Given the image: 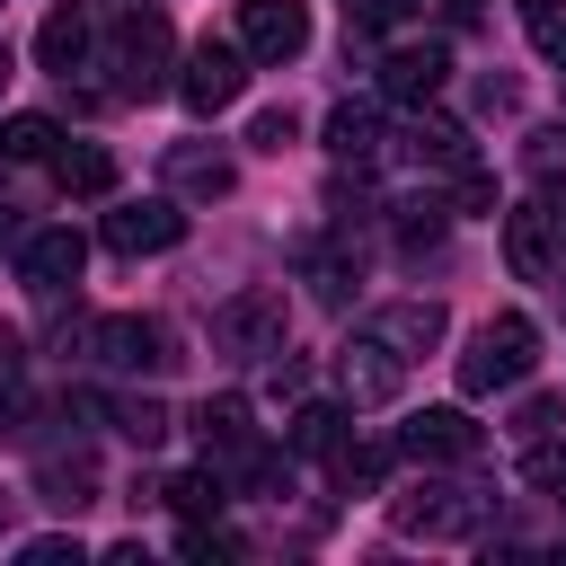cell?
<instances>
[{
	"label": "cell",
	"instance_id": "obj_1",
	"mask_svg": "<svg viewBox=\"0 0 566 566\" xmlns=\"http://www.w3.org/2000/svg\"><path fill=\"white\" fill-rule=\"evenodd\" d=\"M97 27H106V71H115V97H159L168 88V18L159 9H133V0H97Z\"/></svg>",
	"mask_w": 566,
	"mask_h": 566
},
{
	"label": "cell",
	"instance_id": "obj_2",
	"mask_svg": "<svg viewBox=\"0 0 566 566\" xmlns=\"http://www.w3.org/2000/svg\"><path fill=\"white\" fill-rule=\"evenodd\" d=\"M531 363H539V327H531L522 310H504V318H486V327L469 336V354H460V389H469V398L513 389Z\"/></svg>",
	"mask_w": 566,
	"mask_h": 566
},
{
	"label": "cell",
	"instance_id": "obj_3",
	"mask_svg": "<svg viewBox=\"0 0 566 566\" xmlns=\"http://www.w3.org/2000/svg\"><path fill=\"white\" fill-rule=\"evenodd\" d=\"M504 256L522 283H557L566 274V212L557 203H513L504 212Z\"/></svg>",
	"mask_w": 566,
	"mask_h": 566
},
{
	"label": "cell",
	"instance_id": "obj_4",
	"mask_svg": "<svg viewBox=\"0 0 566 566\" xmlns=\"http://www.w3.org/2000/svg\"><path fill=\"white\" fill-rule=\"evenodd\" d=\"M389 522L407 531V539H469L478 531V495L469 486H407V495H389Z\"/></svg>",
	"mask_w": 566,
	"mask_h": 566
},
{
	"label": "cell",
	"instance_id": "obj_5",
	"mask_svg": "<svg viewBox=\"0 0 566 566\" xmlns=\"http://www.w3.org/2000/svg\"><path fill=\"white\" fill-rule=\"evenodd\" d=\"M88 354H97L106 371H168V363H177V336H168L159 318H133V310H124V318H97V327H88Z\"/></svg>",
	"mask_w": 566,
	"mask_h": 566
},
{
	"label": "cell",
	"instance_id": "obj_6",
	"mask_svg": "<svg viewBox=\"0 0 566 566\" xmlns=\"http://www.w3.org/2000/svg\"><path fill=\"white\" fill-rule=\"evenodd\" d=\"M398 380H407V354H398L389 336H345V345H336V389H345L354 407H389Z\"/></svg>",
	"mask_w": 566,
	"mask_h": 566
},
{
	"label": "cell",
	"instance_id": "obj_7",
	"mask_svg": "<svg viewBox=\"0 0 566 566\" xmlns=\"http://www.w3.org/2000/svg\"><path fill=\"white\" fill-rule=\"evenodd\" d=\"M239 88H248V53L239 44H195L186 53V71H177V97L195 106V115H221V106H239Z\"/></svg>",
	"mask_w": 566,
	"mask_h": 566
},
{
	"label": "cell",
	"instance_id": "obj_8",
	"mask_svg": "<svg viewBox=\"0 0 566 566\" xmlns=\"http://www.w3.org/2000/svg\"><path fill=\"white\" fill-rule=\"evenodd\" d=\"M310 44V0H239V53L248 62H292Z\"/></svg>",
	"mask_w": 566,
	"mask_h": 566
},
{
	"label": "cell",
	"instance_id": "obj_9",
	"mask_svg": "<svg viewBox=\"0 0 566 566\" xmlns=\"http://www.w3.org/2000/svg\"><path fill=\"white\" fill-rule=\"evenodd\" d=\"M212 336H221L230 354H283V283H256V292L221 301Z\"/></svg>",
	"mask_w": 566,
	"mask_h": 566
},
{
	"label": "cell",
	"instance_id": "obj_10",
	"mask_svg": "<svg viewBox=\"0 0 566 566\" xmlns=\"http://www.w3.org/2000/svg\"><path fill=\"white\" fill-rule=\"evenodd\" d=\"M177 239H186L177 195H150V203H115V212H106V248H115V256H159V248H177Z\"/></svg>",
	"mask_w": 566,
	"mask_h": 566
},
{
	"label": "cell",
	"instance_id": "obj_11",
	"mask_svg": "<svg viewBox=\"0 0 566 566\" xmlns=\"http://www.w3.org/2000/svg\"><path fill=\"white\" fill-rule=\"evenodd\" d=\"M442 80H451V44H389L380 53V97H398V106L442 97Z\"/></svg>",
	"mask_w": 566,
	"mask_h": 566
},
{
	"label": "cell",
	"instance_id": "obj_12",
	"mask_svg": "<svg viewBox=\"0 0 566 566\" xmlns=\"http://www.w3.org/2000/svg\"><path fill=\"white\" fill-rule=\"evenodd\" d=\"M398 451H407V460H469V451H478V424H469L460 407H416V416L398 424Z\"/></svg>",
	"mask_w": 566,
	"mask_h": 566
},
{
	"label": "cell",
	"instance_id": "obj_13",
	"mask_svg": "<svg viewBox=\"0 0 566 566\" xmlns=\"http://www.w3.org/2000/svg\"><path fill=\"white\" fill-rule=\"evenodd\" d=\"M80 265H88V239H80V230H35V239H27V256H18L27 292H71V283H80Z\"/></svg>",
	"mask_w": 566,
	"mask_h": 566
},
{
	"label": "cell",
	"instance_id": "obj_14",
	"mask_svg": "<svg viewBox=\"0 0 566 566\" xmlns=\"http://www.w3.org/2000/svg\"><path fill=\"white\" fill-rule=\"evenodd\" d=\"M398 150H407L416 168H451V177H460V168L478 159V150H469V133H460L451 115H424V106L407 115V133H398Z\"/></svg>",
	"mask_w": 566,
	"mask_h": 566
},
{
	"label": "cell",
	"instance_id": "obj_15",
	"mask_svg": "<svg viewBox=\"0 0 566 566\" xmlns=\"http://www.w3.org/2000/svg\"><path fill=\"white\" fill-rule=\"evenodd\" d=\"M195 433H203V460H212V469H230L239 451H256V433H248V398H230V389L195 407Z\"/></svg>",
	"mask_w": 566,
	"mask_h": 566
},
{
	"label": "cell",
	"instance_id": "obj_16",
	"mask_svg": "<svg viewBox=\"0 0 566 566\" xmlns=\"http://www.w3.org/2000/svg\"><path fill=\"white\" fill-rule=\"evenodd\" d=\"M88 44H97V9H53V18H44V35H35V62L71 80V71L88 62Z\"/></svg>",
	"mask_w": 566,
	"mask_h": 566
},
{
	"label": "cell",
	"instance_id": "obj_17",
	"mask_svg": "<svg viewBox=\"0 0 566 566\" xmlns=\"http://www.w3.org/2000/svg\"><path fill=\"white\" fill-rule=\"evenodd\" d=\"M53 186H62V195H115V150L62 142V150H53Z\"/></svg>",
	"mask_w": 566,
	"mask_h": 566
},
{
	"label": "cell",
	"instance_id": "obj_18",
	"mask_svg": "<svg viewBox=\"0 0 566 566\" xmlns=\"http://www.w3.org/2000/svg\"><path fill=\"white\" fill-rule=\"evenodd\" d=\"M168 186H177V195H212V203H221L239 177H230V159H221V150H203V142H177V150H168Z\"/></svg>",
	"mask_w": 566,
	"mask_h": 566
},
{
	"label": "cell",
	"instance_id": "obj_19",
	"mask_svg": "<svg viewBox=\"0 0 566 566\" xmlns=\"http://www.w3.org/2000/svg\"><path fill=\"white\" fill-rule=\"evenodd\" d=\"M371 336H389L398 354H433V345H442V310H433V301H398V310H380Z\"/></svg>",
	"mask_w": 566,
	"mask_h": 566
},
{
	"label": "cell",
	"instance_id": "obj_20",
	"mask_svg": "<svg viewBox=\"0 0 566 566\" xmlns=\"http://www.w3.org/2000/svg\"><path fill=\"white\" fill-rule=\"evenodd\" d=\"M292 451H301V460H336V451H345V407H336V398H310V407L292 416Z\"/></svg>",
	"mask_w": 566,
	"mask_h": 566
},
{
	"label": "cell",
	"instance_id": "obj_21",
	"mask_svg": "<svg viewBox=\"0 0 566 566\" xmlns=\"http://www.w3.org/2000/svg\"><path fill=\"white\" fill-rule=\"evenodd\" d=\"M327 150H336V159H354V168H363V159H380V115L345 97V106L327 115Z\"/></svg>",
	"mask_w": 566,
	"mask_h": 566
},
{
	"label": "cell",
	"instance_id": "obj_22",
	"mask_svg": "<svg viewBox=\"0 0 566 566\" xmlns=\"http://www.w3.org/2000/svg\"><path fill=\"white\" fill-rule=\"evenodd\" d=\"M35 486H44V504H53V513H80V504H97V469H88L80 451H71V460H44V478H35Z\"/></svg>",
	"mask_w": 566,
	"mask_h": 566
},
{
	"label": "cell",
	"instance_id": "obj_23",
	"mask_svg": "<svg viewBox=\"0 0 566 566\" xmlns=\"http://www.w3.org/2000/svg\"><path fill=\"white\" fill-rule=\"evenodd\" d=\"M389 460H398V442H345V451H336V486H345V495H371V486L389 478Z\"/></svg>",
	"mask_w": 566,
	"mask_h": 566
},
{
	"label": "cell",
	"instance_id": "obj_24",
	"mask_svg": "<svg viewBox=\"0 0 566 566\" xmlns=\"http://www.w3.org/2000/svg\"><path fill=\"white\" fill-rule=\"evenodd\" d=\"M53 150H62L53 115H9V124H0V159H18V168H27V159H53Z\"/></svg>",
	"mask_w": 566,
	"mask_h": 566
},
{
	"label": "cell",
	"instance_id": "obj_25",
	"mask_svg": "<svg viewBox=\"0 0 566 566\" xmlns=\"http://www.w3.org/2000/svg\"><path fill=\"white\" fill-rule=\"evenodd\" d=\"M159 495H168V504H177V513H186V522H212V513H221V495H230V486H221V478H212V460H203V469H186V478H168V486H159Z\"/></svg>",
	"mask_w": 566,
	"mask_h": 566
},
{
	"label": "cell",
	"instance_id": "obj_26",
	"mask_svg": "<svg viewBox=\"0 0 566 566\" xmlns=\"http://www.w3.org/2000/svg\"><path fill=\"white\" fill-rule=\"evenodd\" d=\"M106 416H115V433H124V442H142V451L168 433V407H159V398H115Z\"/></svg>",
	"mask_w": 566,
	"mask_h": 566
},
{
	"label": "cell",
	"instance_id": "obj_27",
	"mask_svg": "<svg viewBox=\"0 0 566 566\" xmlns=\"http://www.w3.org/2000/svg\"><path fill=\"white\" fill-rule=\"evenodd\" d=\"M522 27H531V44H539L548 62H566V0H531Z\"/></svg>",
	"mask_w": 566,
	"mask_h": 566
},
{
	"label": "cell",
	"instance_id": "obj_28",
	"mask_svg": "<svg viewBox=\"0 0 566 566\" xmlns=\"http://www.w3.org/2000/svg\"><path fill=\"white\" fill-rule=\"evenodd\" d=\"M301 274H310V292H318V301H345V292H354V265H345L336 248H318V256H310Z\"/></svg>",
	"mask_w": 566,
	"mask_h": 566
},
{
	"label": "cell",
	"instance_id": "obj_29",
	"mask_svg": "<svg viewBox=\"0 0 566 566\" xmlns=\"http://www.w3.org/2000/svg\"><path fill=\"white\" fill-rule=\"evenodd\" d=\"M248 142H256V150H292V142H301V115H292V106H265V115L248 124Z\"/></svg>",
	"mask_w": 566,
	"mask_h": 566
},
{
	"label": "cell",
	"instance_id": "obj_30",
	"mask_svg": "<svg viewBox=\"0 0 566 566\" xmlns=\"http://www.w3.org/2000/svg\"><path fill=\"white\" fill-rule=\"evenodd\" d=\"M442 221H451V212H442L433 195H424V203H398V239H407V248H424V239H442Z\"/></svg>",
	"mask_w": 566,
	"mask_h": 566
},
{
	"label": "cell",
	"instance_id": "obj_31",
	"mask_svg": "<svg viewBox=\"0 0 566 566\" xmlns=\"http://www.w3.org/2000/svg\"><path fill=\"white\" fill-rule=\"evenodd\" d=\"M177 548H186L195 566H221V557H239V539H230V531H212V522H195V531H186Z\"/></svg>",
	"mask_w": 566,
	"mask_h": 566
},
{
	"label": "cell",
	"instance_id": "obj_32",
	"mask_svg": "<svg viewBox=\"0 0 566 566\" xmlns=\"http://www.w3.org/2000/svg\"><path fill=\"white\" fill-rule=\"evenodd\" d=\"M18 557H27V566H80V539H71V531H44V539H27Z\"/></svg>",
	"mask_w": 566,
	"mask_h": 566
},
{
	"label": "cell",
	"instance_id": "obj_33",
	"mask_svg": "<svg viewBox=\"0 0 566 566\" xmlns=\"http://www.w3.org/2000/svg\"><path fill=\"white\" fill-rule=\"evenodd\" d=\"M522 478H531L539 495H566V451H548V442H539V451L522 460Z\"/></svg>",
	"mask_w": 566,
	"mask_h": 566
},
{
	"label": "cell",
	"instance_id": "obj_34",
	"mask_svg": "<svg viewBox=\"0 0 566 566\" xmlns=\"http://www.w3.org/2000/svg\"><path fill=\"white\" fill-rule=\"evenodd\" d=\"M18 380H27V336L0 327V398H18Z\"/></svg>",
	"mask_w": 566,
	"mask_h": 566
},
{
	"label": "cell",
	"instance_id": "obj_35",
	"mask_svg": "<svg viewBox=\"0 0 566 566\" xmlns=\"http://www.w3.org/2000/svg\"><path fill=\"white\" fill-rule=\"evenodd\" d=\"M548 424H557V398H522V416H513V433H522V442H539Z\"/></svg>",
	"mask_w": 566,
	"mask_h": 566
},
{
	"label": "cell",
	"instance_id": "obj_36",
	"mask_svg": "<svg viewBox=\"0 0 566 566\" xmlns=\"http://www.w3.org/2000/svg\"><path fill=\"white\" fill-rule=\"evenodd\" d=\"M433 9H442V18H451V27H469V18H478V9H486V0H433Z\"/></svg>",
	"mask_w": 566,
	"mask_h": 566
},
{
	"label": "cell",
	"instance_id": "obj_37",
	"mask_svg": "<svg viewBox=\"0 0 566 566\" xmlns=\"http://www.w3.org/2000/svg\"><path fill=\"white\" fill-rule=\"evenodd\" d=\"M9 239H18V212H9V203H0V248H9Z\"/></svg>",
	"mask_w": 566,
	"mask_h": 566
},
{
	"label": "cell",
	"instance_id": "obj_38",
	"mask_svg": "<svg viewBox=\"0 0 566 566\" xmlns=\"http://www.w3.org/2000/svg\"><path fill=\"white\" fill-rule=\"evenodd\" d=\"M9 504H18V495H0V531H9Z\"/></svg>",
	"mask_w": 566,
	"mask_h": 566
},
{
	"label": "cell",
	"instance_id": "obj_39",
	"mask_svg": "<svg viewBox=\"0 0 566 566\" xmlns=\"http://www.w3.org/2000/svg\"><path fill=\"white\" fill-rule=\"evenodd\" d=\"M0 88H9V44H0Z\"/></svg>",
	"mask_w": 566,
	"mask_h": 566
}]
</instances>
